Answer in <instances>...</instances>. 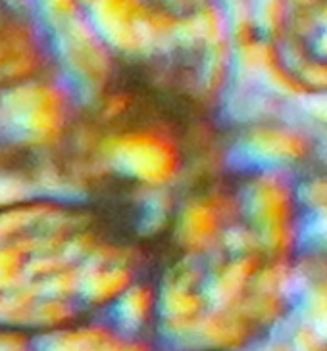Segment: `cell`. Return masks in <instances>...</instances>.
Here are the masks:
<instances>
[{
    "label": "cell",
    "instance_id": "cell-1",
    "mask_svg": "<svg viewBox=\"0 0 327 351\" xmlns=\"http://www.w3.org/2000/svg\"><path fill=\"white\" fill-rule=\"evenodd\" d=\"M67 123L62 90L47 81H19L0 90V138L27 150H48Z\"/></svg>",
    "mask_w": 327,
    "mask_h": 351
},
{
    "label": "cell",
    "instance_id": "cell-2",
    "mask_svg": "<svg viewBox=\"0 0 327 351\" xmlns=\"http://www.w3.org/2000/svg\"><path fill=\"white\" fill-rule=\"evenodd\" d=\"M60 62L79 90H93L104 77V56L95 33L81 19L56 31Z\"/></svg>",
    "mask_w": 327,
    "mask_h": 351
},
{
    "label": "cell",
    "instance_id": "cell-3",
    "mask_svg": "<svg viewBox=\"0 0 327 351\" xmlns=\"http://www.w3.org/2000/svg\"><path fill=\"white\" fill-rule=\"evenodd\" d=\"M41 66V52L33 31L23 23L0 29V79L12 83L33 79Z\"/></svg>",
    "mask_w": 327,
    "mask_h": 351
},
{
    "label": "cell",
    "instance_id": "cell-4",
    "mask_svg": "<svg viewBox=\"0 0 327 351\" xmlns=\"http://www.w3.org/2000/svg\"><path fill=\"white\" fill-rule=\"evenodd\" d=\"M35 4L41 16L54 31L77 19L76 0H35Z\"/></svg>",
    "mask_w": 327,
    "mask_h": 351
},
{
    "label": "cell",
    "instance_id": "cell-5",
    "mask_svg": "<svg viewBox=\"0 0 327 351\" xmlns=\"http://www.w3.org/2000/svg\"><path fill=\"white\" fill-rule=\"evenodd\" d=\"M4 2L8 4L10 8H14V10H25L35 4V0H4Z\"/></svg>",
    "mask_w": 327,
    "mask_h": 351
}]
</instances>
